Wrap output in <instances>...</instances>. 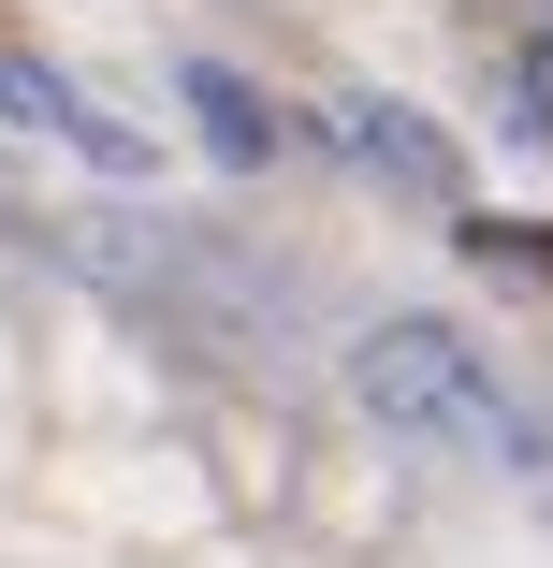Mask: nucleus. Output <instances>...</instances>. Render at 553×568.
Instances as JSON below:
<instances>
[{"label": "nucleus", "instance_id": "4", "mask_svg": "<svg viewBox=\"0 0 553 568\" xmlns=\"http://www.w3.org/2000/svg\"><path fill=\"white\" fill-rule=\"evenodd\" d=\"M59 59H16V44H0V118H16V132H59Z\"/></svg>", "mask_w": 553, "mask_h": 568}, {"label": "nucleus", "instance_id": "1", "mask_svg": "<svg viewBox=\"0 0 553 568\" xmlns=\"http://www.w3.org/2000/svg\"><path fill=\"white\" fill-rule=\"evenodd\" d=\"M336 379H350V408L393 437V452H467V467H553V437H539V408L467 351L452 321H422V306H393V321H365L350 351H336Z\"/></svg>", "mask_w": 553, "mask_h": 568}, {"label": "nucleus", "instance_id": "3", "mask_svg": "<svg viewBox=\"0 0 553 568\" xmlns=\"http://www.w3.org/2000/svg\"><path fill=\"white\" fill-rule=\"evenodd\" d=\"M190 102H204V146L234 161V175H263V161H277V102H263L248 73H218V59H190Z\"/></svg>", "mask_w": 553, "mask_h": 568}, {"label": "nucleus", "instance_id": "5", "mask_svg": "<svg viewBox=\"0 0 553 568\" xmlns=\"http://www.w3.org/2000/svg\"><path fill=\"white\" fill-rule=\"evenodd\" d=\"M510 118H524V132H553V44H524V59H510Z\"/></svg>", "mask_w": 553, "mask_h": 568}, {"label": "nucleus", "instance_id": "6", "mask_svg": "<svg viewBox=\"0 0 553 568\" xmlns=\"http://www.w3.org/2000/svg\"><path fill=\"white\" fill-rule=\"evenodd\" d=\"M0 234H30V190H16V175H0Z\"/></svg>", "mask_w": 553, "mask_h": 568}, {"label": "nucleus", "instance_id": "2", "mask_svg": "<svg viewBox=\"0 0 553 568\" xmlns=\"http://www.w3.org/2000/svg\"><path fill=\"white\" fill-rule=\"evenodd\" d=\"M320 132H336L379 190H408V204H452L467 190V161H452V132L437 118H408V102H379V88H350V102H320Z\"/></svg>", "mask_w": 553, "mask_h": 568}]
</instances>
